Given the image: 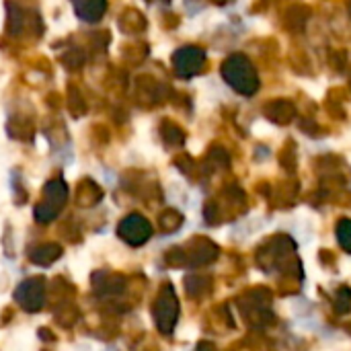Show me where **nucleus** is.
Wrapping results in <instances>:
<instances>
[{
  "mask_svg": "<svg viewBox=\"0 0 351 351\" xmlns=\"http://www.w3.org/2000/svg\"><path fill=\"white\" fill-rule=\"evenodd\" d=\"M68 199V187L62 179H51L43 185V199L35 206L33 214L39 224L53 222Z\"/></svg>",
  "mask_w": 351,
  "mask_h": 351,
  "instance_id": "nucleus-1",
  "label": "nucleus"
},
{
  "mask_svg": "<svg viewBox=\"0 0 351 351\" xmlns=\"http://www.w3.org/2000/svg\"><path fill=\"white\" fill-rule=\"evenodd\" d=\"M45 296H47V282L41 276L23 280L14 290V302L25 313H39L45 304Z\"/></svg>",
  "mask_w": 351,
  "mask_h": 351,
  "instance_id": "nucleus-2",
  "label": "nucleus"
},
{
  "mask_svg": "<svg viewBox=\"0 0 351 351\" xmlns=\"http://www.w3.org/2000/svg\"><path fill=\"white\" fill-rule=\"evenodd\" d=\"M117 234H119L128 245L138 247V245H144V243L150 239L152 228H150V224H148L146 218H142V216H138V214H130V216H125V218L119 222Z\"/></svg>",
  "mask_w": 351,
  "mask_h": 351,
  "instance_id": "nucleus-3",
  "label": "nucleus"
},
{
  "mask_svg": "<svg viewBox=\"0 0 351 351\" xmlns=\"http://www.w3.org/2000/svg\"><path fill=\"white\" fill-rule=\"evenodd\" d=\"M154 315H156V323H158L160 331L169 333L173 329V323H175V317H177V302H175V296H173V292L169 288L156 300Z\"/></svg>",
  "mask_w": 351,
  "mask_h": 351,
  "instance_id": "nucleus-4",
  "label": "nucleus"
},
{
  "mask_svg": "<svg viewBox=\"0 0 351 351\" xmlns=\"http://www.w3.org/2000/svg\"><path fill=\"white\" fill-rule=\"evenodd\" d=\"M64 249L58 243H43L29 251V261L37 267H49L62 257Z\"/></svg>",
  "mask_w": 351,
  "mask_h": 351,
  "instance_id": "nucleus-5",
  "label": "nucleus"
},
{
  "mask_svg": "<svg viewBox=\"0 0 351 351\" xmlns=\"http://www.w3.org/2000/svg\"><path fill=\"white\" fill-rule=\"evenodd\" d=\"M103 189L93 181V179H82L76 189V204L80 208H93L101 202Z\"/></svg>",
  "mask_w": 351,
  "mask_h": 351,
  "instance_id": "nucleus-6",
  "label": "nucleus"
},
{
  "mask_svg": "<svg viewBox=\"0 0 351 351\" xmlns=\"http://www.w3.org/2000/svg\"><path fill=\"white\" fill-rule=\"evenodd\" d=\"M105 8H107V0H74V10L78 19L86 23L99 21L105 14Z\"/></svg>",
  "mask_w": 351,
  "mask_h": 351,
  "instance_id": "nucleus-7",
  "label": "nucleus"
},
{
  "mask_svg": "<svg viewBox=\"0 0 351 351\" xmlns=\"http://www.w3.org/2000/svg\"><path fill=\"white\" fill-rule=\"evenodd\" d=\"M93 284H95V290L99 294H119L123 290V278L111 276V274H105V271L95 274Z\"/></svg>",
  "mask_w": 351,
  "mask_h": 351,
  "instance_id": "nucleus-8",
  "label": "nucleus"
},
{
  "mask_svg": "<svg viewBox=\"0 0 351 351\" xmlns=\"http://www.w3.org/2000/svg\"><path fill=\"white\" fill-rule=\"evenodd\" d=\"M66 107H68V111H70L74 117H82V115L86 113V101H84L80 88L68 86V93H66Z\"/></svg>",
  "mask_w": 351,
  "mask_h": 351,
  "instance_id": "nucleus-9",
  "label": "nucleus"
},
{
  "mask_svg": "<svg viewBox=\"0 0 351 351\" xmlns=\"http://www.w3.org/2000/svg\"><path fill=\"white\" fill-rule=\"evenodd\" d=\"M27 14L16 6V4H10L8 2V21H6V29H8V33L10 35H21V31H23V25H25V19Z\"/></svg>",
  "mask_w": 351,
  "mask_h": 351,
  "instance_id": "nucleus-10",
  "label": "nucleus"
},
{
  "mask_svg": "<svg viewBox=\"0 0 351 351\" xmlns=\"http://www.w3.org/2000/svg\"><path fill=\"white\" fill-rule=\"evenodd\" d=\"M144 19H142V14L138 12V10H125L123 12V16L119 19V27L123 29V31H142L144 29Z\"/></svg>",
  "mask_w": 351,
  "mask_h": 351,
  "instance_id": "nucleus-11",
  "label": "nucleus"
},
{
  "mask_svg": "<svg viewBox=\"0 0 351 351\" xmlns=\"http://www.w3.org/2000/svg\"><path fill=\"white\" fill-rule=\"evenodd\" d=\"M82 60H84V56H82L80 49H68V51L62 56V62H64L66 68H70V70L82 68Z\"/></svg>",
  "mask_w": 351,
  "mask_h": 351,
  "instance_id": "nucleus-12",
  "label": "nucleus"
},
{
  "mask_svg": "<svg viewBox=\"0 0 351 351\" xmlns=\"http://www.w3.org/2000/svg\"><path fill=\"white\" fill-rule=\"evenodd\" d=\"M39 335H43L41 339H49V341H53V333H51V331H45V329H41V331H39Z\"/></svg>",
  "mask_w": 351,
  "mask_h": 351,
  "instance_id": "nucleus-13",
  "label": "nucleus"
}]
</instances>
